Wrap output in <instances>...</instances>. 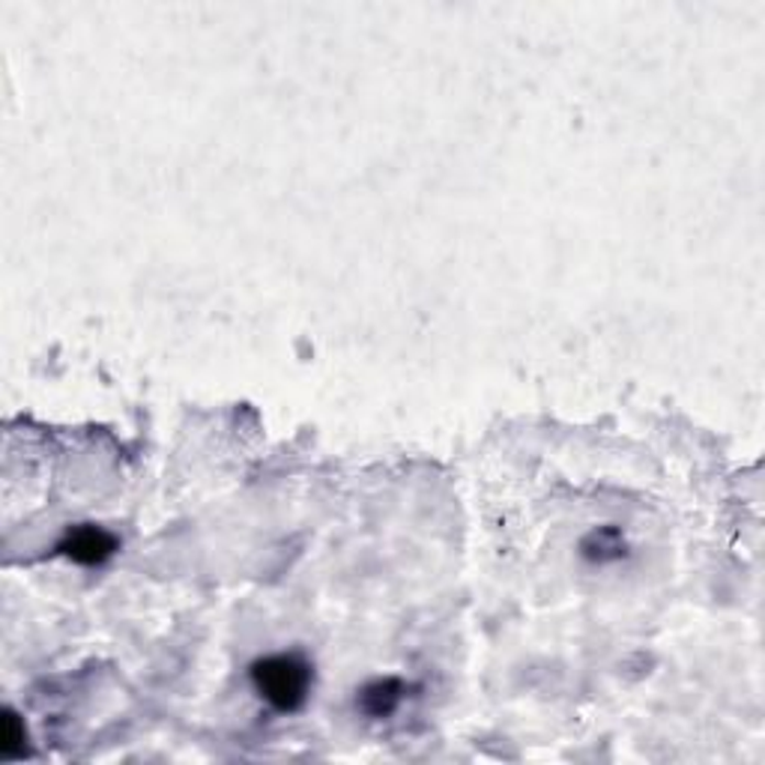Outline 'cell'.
Returning a JSON list of instances; mask_svg holds the SVG:
<instances>
[{"instance_id":"obj_3","label":"cell","mask_w":765,"mask_h":765,"mask_svg":"<svg viewBox=\"0 0 765 765\" xmlns=\"http://www.w3.org/2000/svg\"><path fill=\"white\" fill-rule=\"evenodd\" d=\"M404 694L407 685L401 679H395V676H389V679H374L359 691V709L368 714V718H389V714H395L401 709Z\"/></svg>"},{"instance_id":"obj_5","label":"cell","mask_w":765,"mask_h":765,"mask_svg":"<svg viewBox=\"0 0 765 765\" xmlns=\"http://www.w3.org/2000/svg\"><path fill=\"white\" fill-rule=\"evenodd\" d=\"M0 751H3V760H22L27 754V733H24V723L19 721L15 712H7V718H3Z\"/></svg>"},{"instance_id":"obj_4","label":"cell","mask_w":765,"mask_h":765,"mask_svg":"<svg viewBox=\"0 0 765 765\" xmlns=\"http://www.w3.org/2000/svg\"><path fill=\"white\" fill-rule=\"evenodd\" d=\"M584 556L592 563H617L625 556V539L617 526H601V530L589 532L584 542Z\"/></svg>"},{"instance_id":"obj_1","label":"cell","mask_w":765,"mask_h":765,"mask_svg":"<svg viewBox=\"0 0 765 765\" xmlns=\"http://www.w3.org/2000/svg\"><path fill=\"white\" fill-rule=\"evenodd\" d=\"M248 676H252V688L257 697L269 709L285 714L299 712L309 702L311 688H314V669L297 652L266 655V658L252 664Z\"/></svg>"},{"instance_id":"obj_2","label":"cell","mask_w":765,"mask_h":765,"mask_svg":"<svg viewBox=\"0 0 765 765\" xmlns=\"http://www.w3.org/2000/svg\"><path fill=\"white\" fill-rule=\"evenodd\" d=\"M57 551L78 565H102L118 553V539L108 530H102V526L85 523V526L69 530V535L60 542Z\"/></svg>"}]
</instances>
